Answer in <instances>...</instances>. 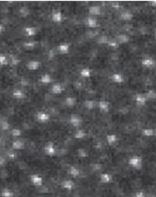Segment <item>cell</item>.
Here are the masks:
<instances>
[]
</instances>
